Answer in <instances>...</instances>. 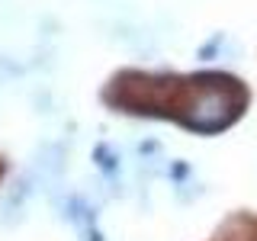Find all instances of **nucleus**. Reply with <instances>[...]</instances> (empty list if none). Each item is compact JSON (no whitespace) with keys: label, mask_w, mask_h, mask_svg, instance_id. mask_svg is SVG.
Wrapping results in <instances>:
<instances>
[{"label":"nucleus","mask_w":257,"mask_h":241,"mask_svg":"<svg viewBox=\"0 0 257 241\" xmlns=\"http://www.w3.org/2000/svg\"><path fill=\"white\" fill-rule=\"evenodd\" d=\"M244 93H241L238 80L231 77H199L193 87V100L187 106L183 123L199 129V132H215V129L228 126L238 116Z\"/></svg>","instance_id":"f257e3e1"}]
</instances>
